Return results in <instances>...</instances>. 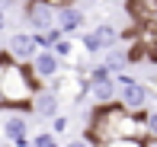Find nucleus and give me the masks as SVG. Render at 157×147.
<instances>
[{
    "mask_svg": "<svg viewBox=\"0 0 157 147\" xmlns=\"http://www.w3.org/2000/svg\"><path fill=\"white\" fill-rule=\"evenodd\" d=\"M42 83L35 80L32 74V64H23V61H16L13 54L3 51V58H0V106L6 112L19 109L26 115V112H35V96H39Z\"/></svg>",
    "mask_w": 157,
    "mask_h": 147,
    "instance_id": "obj_1",
    "label": "nucleus"
},
{
    "mask_svg": "<svg viewBox=\"0 0 157 147\" xmlns=\"http://www.w3.org/2000/svg\"><path fill=\"white\" fill-rule=\"evenodd\" d=\"M23 19L29 23L32 32H52L58 26V10L48 0H32V3L23 6Z\"/></svg>",
    "mask_w": 157,
    "mask_h": 147,
    "instance_id": "obj_2",
    "label": "nucleus"
},
{
    "mask_svg": "<svg viewBox=\"0 0 157 147\" xmlns=\"http://www.w3.org/2000/svg\"><path fill=\"white\" fill-rule=\"evenodd\" d=\"M39 51H42V45L35 39V32H16V35H10V42H6V54H13L23 64H32Z\"/></svg>",
    "mask_w": 157,
    "mask_h": 147,
    "instance_id": "obj_3",
    "label": "nucleus"
},
{
    "mask_svg": "<svg viewBox=\"0 0 157 147\" xmlns=\"http://www.w3.org/2000/svg\"><path fill=\"white\" fill-rule=\"evenodd\" d=\"M32 74H35V80H39L42 86H52L61 77V58L55 51H39L35 61H32Z\"/></svg>",
    "mask_w": 157,
    "mask_h": 147,
    "instance_id": "obj_4",
    "label": "nucleus"
},
{
    "mask_svg": "<svg viewBox=\"0 0 157 147\" xmlns=\"http://www.w3.org/2000/svg\"><path fill=\"white\" fill-rule=\"evenodd\" d=\"M3 138H6V144H13V147H29V122H26V115L23 112H6V118H3Z\"/></svg>",
    "mask_w": 157,
    "mask_h": 147,
    "instance_id": "obj_5",
    "label": "nucleus"
},
{
    "mask_svg": "<svg viewBox=\"0 0 157 147\" xmlns=\"http://www.w3.org/2000/svg\"><path fill=\"white\" fill-rule=\"evenodd\" d=\"M119 102L128 112H147V106H151V90L144 83H132V86L119 90Z\"/></svg>",
    "mask_w": 157,
    "mask_h": 147,
    "instance_id": "obj_6",
    "label": "nucleus"
},
{
    "mask_svg": "<svg viewBox=\"0 0 157 147\" xmlns=\"http://www.w3.org/2000/svg\"><path fill=\"white\" fill-rule=\"evenodd\" d=\"M125 10L132 16V23L141 29L157 23V0H125Z\"/></svg>",
    "mask_w": 157,
    "mask_h": 147,
    "instance_id": "obj_7",
    "label": "nucleus"
},
{
    "mask_svg": "<svg viewBox=\"0 0 157 147\" xmlns=\"http://www.w3.org/2000/svg\"><path fill=\"white\" fill-rule=\"evenodd\" d=\"M32 106H35V115H39V118H48V122H52V118L61 115V96L55 93L52 86H42Z\"/></svg>",
    "mask_w": 157,
    "mask_h": 147,
    "instance_id": "obj_8",
    "label": "nucleus"
},
{
    "mask_svg": "<svg viewBox=\"0 0 157 147\" xmlns=\"http://www.w3.org/2000/svg\"><path fill=\"white\" fill-rule=\"evenodd\" d=\"M90 99H93L96 106L119 102V83H116V77H112V80H103V83H90Z\"/></svg>",
    "mask_w": 157,
    "mask_h": 147,
    "instance_id": "obj_9",
    "label": "nucleus"
},
{
    "mask_svg": "<svg viewBox=\"0 0 157 147\" xmlns=\"http://www.w3.org/2000/svg\"><path fill=\"white\" fill-rule=\"evenodd\" d=\"M80 26H83V10H80V6H64V10H58V29L67 39L74 35Z\"/></svg>",
    "mask_w": 157,
    "mask_h": 147,
    "instance_id": "obj_10",
    "label": "nucleus"
},
{
    "mask_svg": "<svg viewBox=\"0 0 157 147\" xmlns=\"http://www.w3.org/2000/svg\"><path fill=\"white\" fill-rule=\"evenodd\" d=\"M128 61H132V58H128V51H119V48H109V51L103 54V64L109 67V71L116 74V77L128 71Z\"/></svg>",
    "mask_w": 157,
    "mask_h": 147,
    "instance_id": "obj_11",
    "label": "nucleus"
},
{
    "mask_svg": "<svg viewBox=\"0 0 157 147\" xmlns=\"http://www.w3.org/2000/svg\"><path fill=\"white\" fill-rule=\"evenodd\" d=\"M93 32L99 35V42H103V48H106V51H109V48H116V42H119V29H116L112 23H99Z\"/></svg>",
    "mask_w": 157,
    "mask_h": 147,
    "instance_id": "obj_12",
    "label": "nucleus"
},
{
    "mask_svg": "<svg viewBox=\"0 0 157 147\" xmlns=\"http://www.w3.org/2000/svg\"><path fill=\"white\" fill-rule=\"evenodd\" d=\"M80 42H83V48H87L90 54H99V51L106 54V48H103V42H99V35H96V32H83V35H80Z\"/></svg>",
    "mask_w": 157,
    "mask_h": 147,
    "instance_id": "obj_13",
    "label": "nucleus"
},
{
    "mask_svg": "<svg viewBox=\"0 0 157 147\" xmlns=\"http://www.w3.org/2000/svg\"><path fill=\"white\" fill-rule=\"evenodd\" d=\"M52 51L58 54L61 61H71V58H74V42H71V39H64V42H58V45L52 48Z\"/></svg>",
    "mask_w": 157,
    "mask_h": 147,
    "instance_id": "obj_14",
    "label": "nucleus"
},
{
    "mask_svg": "<svg viewBox=\"0 0 157 147\" xmlns=\"http://www.w3.org/2000/svg\"><path fill=\"white\" fill-rule=\"evenodd\" d=\"M103 147H151V141H135V138H116Z\"/></svg>",
    "mask_w": 157,
    "mask_h": 147,
    "instance_id": "obj_15",
    "label": "nucleus"
},
{
    "mask_svg": "<svg viewBox=\"0 0 157 147\" xmlns=\"http://www.w3.org/2000/svg\"><path fill=\"white\" fill-rule=\"evenodd\" d=\"M67 115H58V118H52V134H64L67 131Z\"/></svg>",
    "mask_w": 157,
    "mask_h": 147,
    "instance_id": "obj_16",
    "label": "nucleus"
},
{
    "mask_svg": "<svg viewBox=\"0 0 157 147\" xmlns=\"http://www.w3.org/2000/svg\"><path fill=\"white\" fill-rule=\"evenodd\" d=\"M32 144H35V147H52V144H55V138H52V131H42V134H35V138H32Z\"/></svg>",
    "mask_w": 157,
    "mask_h": 147,
    "instance_id": "obj_17",
    "label": "nucleus"
},
{
    "mask_svg": "<svg viewBox=\"0 0 157 147\" xmlns=\"http://www.w3.org/2000/svg\"><path fill=\"white\" fill-rule=\"evenodd\" d=\"M147 122H151V134H154V141H157V109L147 112Z\"/></svg>",
    "mask_w": 157,
    "mask_h": 147,
    "instance_id": "obj_18",
    "label": "nucleus"
},
{
    "mask_svg": "<svg viewBox=\"0 0 157 147\" xmlns=\"http://www.w3.org/2000/svg\"><path fill=\"white\" fill-rule=\"evenodd\" d=\"M64 147H93V144H90L87 138H74V141H67Z\"/></svg>",
    "mask_w": 157,
    "mask_h": 147,
    "instance_id": "obj_19",
    "label": "nucleus"
},
{
    "mask_svg": "<svg viewBox=\"0 0 157 147\" xmlns=\"http://www.w3.org/2000/svg\"><path fill=\"white\" fill-rule=\"evenodd\" d=\"M29 147H35V144H29Z\"/></svg>",
    "mask_w": 157,
    "mask_h": 147,
    "instance_id": "obj_20",
    "label": "nucleus"
}]
</instances>
